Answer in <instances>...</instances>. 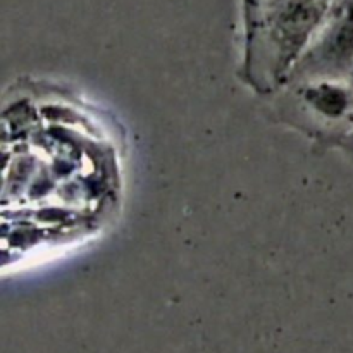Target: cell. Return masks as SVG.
<instances>
[{"label":"cell","instance_id":"obj_1","mask_svg":"<svg viewBox=\"0 0 353 353\" xmlns=\"http://www.w3.org/2000/svg\"><path fill=\"white\" fill-rule=\"evenodd\" d=\"M331 0H271L262 6L241 78L255 92L281 90L290 71L331 12Z\"/></svg>","mask_w":353,"mask_h":353},{"label":"cell","instance_id":"obj_2","mask_svg":"<svg viewBox=\"0 0 353 353\" xmlns=\"http://www.w3.org/2000/svg\"><path fill=\"white\" fill-rule=\"evenodd\" d=\"M353 79V2L331 9L323 26L290 71L285 85ZM283 85V86H285Z\"/></svg>","mask_w":353,"mask_h":353},{"label":"cell","instance_id":"obj_3","mask_svg":"<svg viewBox=\"0 0 353 353\" xmlns=\"http://www.w3.org/2000/svg\"><path fill=\"white\" fill-rule=\"evenodd\" d=\"M281 116L319 140L334 137L353 121V86L345 81H307L285 85Z\"/></svg>","mask_w":353,"mask_h":353},{"label":"cell","instance_id":"obj_4","mask_svg":"<svg viewBox=\"0 0 353 353\" xmlns=\"http://www.w3.org/2000/svg\"><path fill=\"white\" fill-rule=\"evenodd\" d=\"M352 86H353V79H352Z\"/></svg>","mask_w":353,"mask_h":353}]
</instances>
